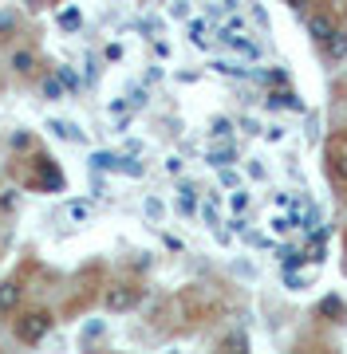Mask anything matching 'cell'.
I'll list each match as a JSON object with an SVG mask.
<instances>
[{
  "label": "cell",
  "mask_w": 347,
  "mask_h": 354,
  "mask_svg": "<svg viewBox=\"0 0 347 354\" xmlns=\"http://www.w3.org/2000/svg\"><path fill=\"white\" fill-rule=\"evenodd\" d=\"M64 169L52 162V158H36V174L28 177V189H39V193H64Z\"/></svg>",
  "instance_id": "1"
},
{
  "label": "cell",
  "mask_w": 347,
  "mask_h": 354,
  "mask_svg": "<svg viewBox=\"0 0 347 354\" xmlns=\"http://www.w3.org/2000/svg\"><path fill=\"white\" fill-rule=\"evenodd\" d=\"M52 330V315L48 311H32V315L16 319V339L24 342V346H36V342H44V335Z\"/></svg>",
  "instance_id": "2"
},
{
  "label": "cell",
  "mask_w": 347,
  "mask_h": 354,
  "mask_svg": "<svg viewBox=\"0 0 347 354\" xmlns=\"http://www.w3.org/2000/svg\"><path fill=\"white\" fill-rule=\"evenodd\" d=\"M139 288H130V283H111V288L103 291V307L107 311H118V315H123V311H134V307H139Z\"/></svg>",
  "instance_id": "3"
},
{
  "label": "cell",
  "mask_w": 347,
  "mask_h": 354,
  "mask_svg": "<svg viewBox=\"0 0 347 354\" xmlns=\"http://www.w3.org/2000/svg\"><path fill=\"white\" fill-rule=\"evenodd\" d=\"M335 28H339V24H335V12H328V8H320V12L308 20V32H312V39H316V44H320V39H328Z\"/></svg>",
  "instance_id": "4"
},
{
  "label": "cell",
  "mask_w": 347,
  "mask_h": 354,
  "mask_svg": "<svg viewBox=\"0 0 347 354\" xmlns=\"http://www.w3.org/2000/svg\"><path fill=\"white\" fill-rule=\"evenodd\" d=\"M20 295H24V288L16 279H4L0 283V315H12L16 307H20Z\"/></svg>",
  "instance_id": "5"
},
{
  "label": "cell",
  "mask_w": 347,
  "mask_h": 354,
  "mask_svg": "<svg viewBox=\"0 0 347 354\" xmlns=\"http://www.w3.org/2000/svg\"><path fill=\"white\" fill-rule=\"evenodd\" d=\"M328 174H332L335 189L347 197V158H344L339 150H328Z\"/></svg>",
  "instance_id": "6"
},
{
  "label": "cell",
  "mask_w": 347,
  "mask_h": 354,
  "mask_svg": "<svg viewBox=\"0 0 347 354\" xmlns=\"http://www.w3.org/2000/svg\"><path fill=\"white\" fill-rule=\"evenodd\" d=\"M320 48H323L328 59H344V55H347V28H335L328 39H320Z\"/></svg>",
  "instance_id": "7"
},
{
  "label": "cell",
  "mask_w": 347,
  "mask_h": 354,
  "mask_svg": "<svg viewBox=\"0 0 347 354\" xmlns=\"http://www.w3.org/2000/svg\"><path fill=\"white\" fill-rule=\"evenodd\" d=\"M316 315H323L328 323H347V307L335 299V295H328V299H320V307H316Z\"/></svg>",
  "instance_id": "8"
},
{
  "label": "cell",
  "mask_w": 347,
  "mask_h": 354,
  "mask_svg": "<svg viewBox=\"0 0 347 354\" xmlns=\"http://www.w3.org/2000/svg\"><path fill=\"white\" fill-rule=\"evenodd\" d=\"M269 106H276V111H281V106H288V111H304V102L296 99V91H272Z\"/></svg>",
  "instance_id": "9"
},
{
  "label": "cell",
  "mask_w": 347,
  "mask_h": 354,
  "mask_svg": "<svg viewBox=\"0 0 347 354\" xmlns=\"http://www.w3.org/2000/svg\"><path fill=\"white\" fill-rule=\"evenodd\" d=\"M12 71L16 75H32V71H36V55H32V51H16L12 55Z\"/></svg>",
  "instance_id": "10"
},
{
  "label": "cell",
  "mask_w": 347,
  "mask_h": 354,
  "mask_svg": "<svg viewBox=\"0 0 347 354\" xmlns=\"http://www.w3.org/2000/svg\"><path fill=\"white\" fill-rule=\"evenodd\" d=\"M48 130H52L55 138H64V142H83V134H79L71 122H55V118H52V122H48Z\"/></svg>",
  "instance_id": "11"
},
{
  "label": "cell",
  "mask_w": 347,
  "mask_h": 354,
  "mask_svg": "<svg viewBox=\"0 0 347 354\" xmlns=\"http://www.w3.org/2000/svg\"><path fill=\"white\" fill-rule=\"evenodd\" d=\"M233 158H237V150H233V146H217V150H209V165H217V169H225Z\"/></svg>",
  "instance_id": "12"
},
{
  "label": "cell",
  "mask_w": 347,
  "mask_h": 354,
  "mask_svg": "<svg viewBox=\"0 0 347 354\" xmlns=\"http://www.w3.org/2000/svg\"><path fill=\"white\" fill-rule=\"evenodd\" d=\"M67 216H71L75 225H87V221H91V205L87 201H71V205H67Z\"/></svg>",
  "instance_id": "13"
},
{
  "label": "cell",
  "mask_w": 347,
  "mask_h": 354,
  "mask_svg": "<svg viewBox=\"0 0 347 354\" xmlns=\"http://www.w3.org/2000/svg\"><path fill=\"white\" fill-rule=\"evenodd\" d=\"M300 264H304V252H296V248H281V268H284V272H296Z\"/></svg>",
  "instance_id": "14"
},
{
  "label": "cell",
  "mask_w": 347,
  "mask_h": 354,
  "mask_svg": "<svg viewBox=\"0 0 347 354\" xmlns=\"http://www.w3.org/2000/svg\"><path fill=\"white\" fill-rule=\"evenodd\" d=\"M221 351H249V339H244L241 330H233V335L221 339Z\"/></svg>",
  "instance_id": "15"
},
{
  "label": "cell",
  "mask_w": 347,
  "mask_h": 354,
  "mask_svg": "<svg viewBox=\"0 0 347 354\" xmlns=\"http://www.w3.org/2000/svg\"><path fill=\"white\" fill-rule=\"evenodd\" d=\"M64 91H67V87L60 83V75L44 79V99H52V102H55V99H64Z\"/></svg>",
  "instance_id": "16"
},
{
  "label": "cell",
  "mask_w": 347,
  "mask_h": 354,
  "mask_svg": "<svg viewBox=\"0 0 347 354\" xmlns=\"http://www.w3.org/2000/svg\"><path fill=\"white\" fill-rule=\"evenodd\" d=\"M178 209H181V213H193V209H197V193H193L190 185L181 189V197H178Z\"/></svg>",
  "instance_id": "17"
},
{
  "label": "cell",
  "mask_w": 347,
  "mask_h": 354,
  "mask_svg": "<svg viewBox=\"0 0 347 354\" xmlns=\"http://www.w3.org/2000/svg\"><path fill=\"white\" fill-rule=\"evenodd\" d=\"M304 260H312V264H316V260H323V228H320V236H316V241L308 244V252H304Z\"/></svg>",
  "instance_id": "18"
},
{
  "label": "cell",
  "mask_w": 347,
  "mask_h": 354,
  "mask_svg": "<svg viewBox=\"0 0 347 354\" xmlns=\"http://www.w3.org/2000/svg\"><path fill=\"white\" fill-rule=\"evenodd\" d=\"M91 165H95V169H118V158H115V153H95Z\"/></svg>",
  "instance_id": "19"
},
{
  "label": "cell",
  "mask_w": 347,
  "mask_h": 354,
  "mask_svg": "<svg viewBox=\"0 0 347 354\" xmlns=\"http://www.w3.org/2000/svg\"><path fill=\"white\" fill-rule=\"evenodd\" d=\"M16 36V16L12 12H0V39Z\"/></svg>",
  "instance_id": "20"
},
{
  "label": "cell",
  "mask_w": 347,
  "mask_h": 354,
  "mask_svg": "<svg viewBox=\"0 0 347 354\" xmlns=\"http://www.w3.org/2000/svg\"><path fill=\"white\" fill-rule=\"evenodd\" d=\"M209 134H213V138H229L233 122H229V118H213V130H209Z\"/></svg>",
  "instance_id": "21"
},
{
  "label": "cell",
  "mask_w": 347,
  "mask_h": 354,
  "mask_svg": "<svg viewBox=\"0 0 347 354\" xmlns=\"http://www.w3.org/2000/svg\"><path fill=\"white\" fill-rule=\"evenodd\" d=\"M55 75H60V83H64L67 91H75V87H79V79H75V71H71V67H60Z\"/></svg>",
  "instance_id": "22"
},
{
  "label": "cell",
  "mask_w": 347,
  "mask_h": 354,
  "mask_svg": "<svg viewBox=\"0 0 347 354\" xmlns=\"http://www.w3.org/2000/svg\"><path fill=\"white\" fill-rule=\"evenodd\" d=\"M190 39L197 44V48H206L209 39H206V24H190Z\"/></svg>",
  "instance_id": "23"
},
{
  "label": "cell",
  "mask_w": 347,
  "mask_h": 354,
  "mask_svg": "<svg viewBox=\"0 0 347 354\" xmlns=\"http://www.w3.org/2000/svg\"><path fill=\"white\" fill-rule=\"evenodd\" d=\"M99 335H103V323H91V327H83V346H87V342H95Z\"/></svg>",
  "instance_id": "24"
},
{
  "label": "cell",
  "mask_w": 347,
  "mask_h": 354,
  "mask_svg": "<svg viewBox=\"0 0 347 354\" xmlns=\"http://www.w3.org/2000/svg\"><path fill=\"white\" fill-rule=\"evenodd\" d=\"M60 24H64V28H79V12H75V8H67V12L60 16Z\"/></svg>",
  "instance_id": "25"
},
{
  "label": "cell",
  "mask_w": 347,
  "mask_h": 354,
  "mask_svg": "<svg viewBox=\"0 0 347 354\" xmlns=\"http://www.w3.org/2000/svg\"><path fill=\"white\" fill-rule=\"evenodd\" d=\"M32 146V134H12V150H28Z\"/></svg>",
  "instance_id": "26"
},
{
  "label": "cell",
  "mask_w": 347,
  "mask_h": 354,
  "mask_svg": "<svg viewBox=\"0 0 347 354\" xmlns=\"http://www.w3.org/2000/svg\"><path fill=\"white\" fill-rule=\"evenodd\" d=\"M146 216H162V201H158V197H150V201H146Z\"/></svg>",
  "instance_id": "27"
},
{
  "label": "cell",
  "mask_w": 347,
  "mask_h": 354,
  "mask_svg": "<svg viewBox=\"0 0 347 354\" xmlns=\"http://www.w3.org/2000/svg\"><path fill=\"white\" fill-rule=\"evenodd\" d=\"M284 283H288V288H292V291H300V288H304V276H296V272H292V276H288V272H284Z\"/></svg>",
  "instance_id": "28"
},
{
  "label": "cell",
  "mask_w": 347,
  "mask_h": 354,
  "mask_svg": "<svg viewBox=\"0 0 347 354\" xmlns=\"http://www.w3.org/2000/svg\"><path fill=\"white\" fill-rule=\"evenodd\" d=\"M170 12H174V16H181V20H186V16H190V4H186V0H178V4L170 8Z\"/></svg>",
  "instance_id": "29"
},
{
  "label": "cell",
  "mask_w": 347,
  "mask_h": 354,
  "mask_svg": "<svg viewBox=\"0 0 347 354\" xmlns=\"http://www.w3.org/2000/svg\"><path fill=\"white\" fill-rule=\"evenodd\" d=\"M244 205H249V197H244V193H233V209H237V213H241Z\"/></svg>",
  "instance_id": "30"
},
{
  "label": "cell",
  "mask_w": 347,
  "mask_h": 354,
  "mask_svg": "<svg viewBox=\"0 0 347 354\" xmlns=\"http://www.w3.org/2000/svg\"><path fill=\"white\" fill-rule=\"evenodd\" d=\"M20 4H24V8H32V12H39V8H44V0H20Z\"/></svg>",
  "instance_id": "31"
},
{
  "label": "cell",
  "mask_w": 347,
  "mask_h": 354,
  "mask_svg": "<svg viewBox=\"0 0 347 354\" xmlns=\"http://www.w3.org/2000/svg\"><path fill=\"white\" fill-rule=\"evenodd\" d=\"M288 4H292V8H296V12H304V8H308V4H312V0H288Z\"/></svg>",
  "instance_id": "32"
},
{
  "label": "cell",
  "mask_w": 347,
  "mask_h": 354,
  "mask_svg": "<svg viewBox=\"0 0 347 354\" xmlns=\"http://www.w3.org/2000/svg\"><path fill=\"white\" fill-rule=\"evenodd\" d=\"M233 4H237V0H225V8H233Z\"/></svg>",
  "instance_id": "33"
}]
</instances>
